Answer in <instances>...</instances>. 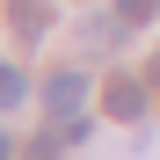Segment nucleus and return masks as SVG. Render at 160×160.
Instances as JSON below:
<instances>
[{"mask_svg":"<svg viewBox=\"0 0 160 160\" xmlns=\"http://www.w3.org/2000/svg\"><path fill=\"white\" fill-rule=\"evenodd\" d=\"M22 95H29L22 66H8V58H0V109H22Z\"/></svg>","mask_w":160,"mask_h":160,"instance_id":"20e7f679","label":"nucleus"},{"mask_svg":"<svg viewBox=\"0 0 160 160\" xmlns=\"http://www.w3.org/2000/svg\"><path fill=\"white\" fill-rule=\"evenodd\" d=\"M153 88H160V58H153Z\"/></svg>","mask_w":160,"mask_h":160,"instance_id":"6e6552de","label":"nucleus"},{"mask_svg":"<svg viewBox=\"0 0 160 160\" xmlns=\"http://www.w3.org/2000/svg\"><path fill=\"white\" fill-rule=\"evenodd\" d=\"M80 102H88V73H51L44 80V109L51 117H80Z\"/></svg>","mask_w":160,"mask_h":160,"instance_id":"f257e3e1","label":"nucleus"},{"mask_svg":"<svg viewBox=\"0 0 160 160\" xmlns=\"http://www.w3.org/2000/svg\"><path fill=\"white\" fill-rule=\"evenodd\" d=\"M153 8H160V0H117V15H124V22H146Z\"/></svg>","mask_w":160,"mask_h":160,"instance_id":"423d86ee","label":"nucleus"},{"mask_svg":"<svg viewBox=\"0 0 160 160\" xmlns=\"http://www.w3.org/2000/svg\"><path fill=\"white\" fill-rule=\"evenodd\" d=\"M22 160H66V138H58V131H51V138H37V146L22 153Z\"/></svg>","mask_w":160,"mask_h":160,"instance_id":"39448f33","label":"nucleus"},{"mask_svg":"<svg viewBox=\"0 0 160 160\" xmlns=\"http://www.w3.org/2000/svg\"><path fill=\"white\" fill-rule=\"evenodd\" d=\"M102 102H109V117H117V124H138V117H146V88H138V80H124V73L102 88Z\"/></svg>","mask_w":160,"mask_h":160,"instance_id":"f03ea898","label":"nucleus"},{"mask_svg":"<svg viewBox=\"0 0 160 160\" xmlns=\"http://www.w3.org/2000/svg\"><path fill=\"white\" fill-rule=\"evenodd\" d=\"M8 22H15V29L29 37V44H37V37L51 29V8H44V0H8Z\"/></svg>","mask_w":160,"mask_h":160,"instance_id":"7ed1b4c3","label":"nucleus"},{"mask_svg":"<svg viewBox=\"0 0 160 160\" xmlns=\"http://www.w3.org/2000/svg\"><path fill=\"white\" fill-rule=\"evenodd\" d=\"M0 160H15V138H8V131H0Z\"/></svg>","mask_w":160,"mask_h":160,"instance_id":"0eeeda50","label":"nucleus"}]
</instances>
